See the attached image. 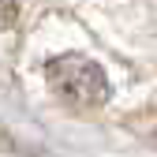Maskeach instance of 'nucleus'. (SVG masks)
<instances>
[{"label":"nucleus","mask_w":157,"mask_h":157,"mask_svg":"<svg viewBox=\"0 0 157 157\" xmlns=\"http://www.w3.org/2000/svg\"><path fill=\"white\" fill-rule=\"evenodd\" d=\"M45 78H49L52 94L71 109H97L112 94L105 67L97 60H90V56H82V52H64L56 60H49Z\"/></svg>","instance_id":"1"},{"label":"nucleus","mask_w":157,"mask_h":157,"mask_svg":"<svg viewBox=\"0 0 157 157\" xmlns=\"http://www.w3.org/2000/svg\"><path fill=\"white\" fill-rule=\"evenodd\" d=\"M15 19H19V0H0V30L15 26Z\"/></svg>","instance_id":"2"}]
</instances>
